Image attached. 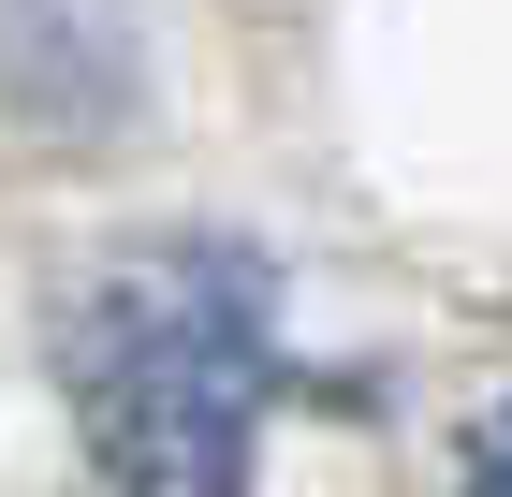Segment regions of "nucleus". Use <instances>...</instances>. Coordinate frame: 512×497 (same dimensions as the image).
<instances>
[{
	"mask_svg": "<svg viewBox=\"0 0 512 497\" xmlns=\"http://www.w3.org/2000/svg\"><path fill=\"white\" fill-rule=\"evenodd\" d=\"M469 497H512V410H498V439L469 454Z\"/></svg>",
	"mask_w": 512,
	"mask_h": 497,
	"instance_id": "2",
	"label": "nucleus"
},
{
	"mask_svg": "<svg viewBox=\"0 0 512 497\" xmlns=\"http://www.w3.org/2000/svg\"><path fill=\"white\" fill-rule=\"evenodd\" d=\"M278 381H293L278 278L249 249H220V234L118 249L59 307V395H74L88 468L118 497H249Z\"/></svg>",
	"mask_w": 512,
	"mask_h": 497,
	"instance_id": "1",
	"label": "nucleus"
}]
</instances>
